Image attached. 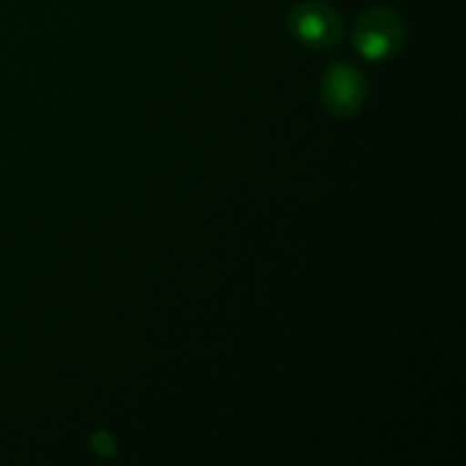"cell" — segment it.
Masks as SVG:
<instances>
[{
    "mask_svg": "<svg viewBox=\"0 0 466 466\" xmlns=\"http://www.w3.org/2000/svg\"><path fill=\"white\" fill-rule=\"evenodd\" d=\"M369 98V82L362 68L350 62H335L326 68L319 85V100L335 118H353Z\"/></svg>",
    "mask_w": 466,
    "mask_h": 466,
    "instance_id": "2",
    "label": "cell"
},
{
    "mask_svg": "<svg viewBox=\"0 0 466 466\" xmlns=\"http://www.w3.org/2000/svg\"><path fill=\"white\" fill-rule=\"evenodd\" d=\"M91 451H94V453L98 455L100 460L116 458V455H118L116 440H114V437L109 435L107 431L94 432V437H91Z\"/></svg>",
    "mask_w": 466,
    "mask_h": 466,
    "instance_id": "4",
    "label": "cell"
},
{
    "mask_svg": "<svg viewBox=\"0 0 466 466\" xmlns=\"http://www.w3.org/2000/svg\"><path fill=\"white\" fill-rule=\"evenodd\" d=\"M408 41V23L396 9L378 5L362 12L353 27V46L369 62L399 57Z\"/></svg>",
    "mask_w": 466,
    "mask_h": 466,
    "instance_id": "1",
    "label": "cell"
},
{
    "mask_svg": "<svg viewBox=\"0 0 466 466\" xmlns=\"http://www.w3.org/2000/svg\"><path fill=\"white\" fill-rule=\"evenodd\" d=\"M287 27L296 44L309 50L335 48L344 35V21L339 12L321 0H305L296 5L287 18Z\"/></svg>",
    "mask_w": 466,
    "mask_h": 466,
    "instance_id": "3",
    "label": "cell"
}]
</instances>
